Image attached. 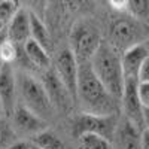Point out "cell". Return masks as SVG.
<instances>
[{"mask_svg":"<svg viewBox=\"0 0 149 149\" xmlns=\"http://www.w3.org/2000/svg\"><path fill=\"white\" fill-rule=\"evenodd\" d=\"M118 124V115H90L82 112L73 121V136L76 139L81 134H97L112 143L115 139Z\"/></svg>","mask_w":149,"mask_h":149,"instance_id":"4","label":"cell"},{"mask_svg":"<svg viewBox=\"0 0 149 149\" xmlns=\"http://www.w3.org/2000/svg\"><path fill=\"white\" fill-rule=\"evenodd\" d=\"M127 10L131 14L133 19H146L148 18V2L146 0L127 2Z\"/></svg>","mask_w":149,"mask_h":149,"instance_id":"21","label":"cell"},{"mask_svg":"<svg viewBox=\"0 0 149 149\" xmlns=\"http://www.w3.org/2000/svg\"><path fill=\"white\" fill-rule=\"evenodd\" d=\"M90 66L113 100L119 102L124 90V74L121 67V54L109 42L102 40L100 46L90 60Z\"/></svg>","mask_w":149,"mask_h":149,"instance_id":"2","label":"cell"},{"mask_svg":"<svg viewBox=\"0 0 149 149\" xmlns=\"http://www.w3.org/2000/svg\"><path fill=\"white\" fill-rule=\"evenodd\" d=\"M5 30H6V26H3V24L0 22V33H3Z\"/></svg>","mask_w":149,"mask_h":149,"instance_id":"25","label":"cell"},{"mask_svg":"<svg viewBox=\"0 0 149 149\" xmlns=\"http://www.w3.org/2000/svg\"><path fill=\"white\" fill-rule=\"evenodd\" d=\"M40 82H42L43 88L49 97V102L54 106L55 112H67V109L73 104V102H72L69 93L66 91V88L63 86V84L60 82L54 69L43 72Z\"/></svg>","mask_w":149,"mask_h":149,"instance_id":"10","label":"cell"},{"mask_svg":"<svg viewBox=\"0 0 149 149\" xmlns=\"http://www.w3.org/2000/svg\"><path fill=\"white\" fill-rule=\"evenodd\" d=\"M148 54H149V49H148L146 40L128 48L127 51H124L121 54V67H122L124 79L137 81V72L145 61H148L149 58Z\"/></svg>","mask_w":149,"mask_h":149,"instance_id":"12","label":"cell"},{"mask_svg":"<svg viewBox=\"0 0 149 149\" xmlns=\"http://www.w3.org/2000/svg\"><path fill=\"white\" fill-rule=\"evenodd\" d=\"M8 39L18 46H22L30 39V10L19 8L6 26Z\"/></svg>","mask_w":149,"mask_h":149,"instance_id":"13","label":"cell"},{"mask_svg":"<svg viewBox=\"0 0 149 149\" xmlns=\"http://www.w3.org/2000/svg\"><path fill=\"white\" fill-rule=\"evenodd\" d=\"M18 9L19 6L14 0H0V22L3 26H8L9 21L18 12Z\"/></svg>","mask_w":149,"mask_h":149,"instance_id":"20","label":"cell"},{"mask_svg":"<svg viewBox=\"0 0 149 149\" xmlns=\"http://www.w3.org/2000/svg\"><path fill=\"white\" fill-rule=\"evenodd\" d=\"M102 43L100 33L90 22H79L70 33V52L78 63L90 61Z\"/></svg>","mask_w":149,"mask_h":149,"instance_id":"5","label":"cell"},{"mask_svg":"<svg viewBox=\"0 0 149 149\" xmlns=\"http://www.w3.org/2000/svg\"><path fill=\"white\" fill-rule=\"evenodd\" d=\"M29 142L31 146L39 148V149H66V145L61 140V137L55 131L49 130V128L37 133Z\"/></svg>","mask_w":149,"mask_h":149,"instance_id":"16","label":"cell"},{"mask_svg":"<svg viewBox=\"0 0 149 149\" xmlns=\"http://www.w3.org/2000/svg\"><path fill=\"white\" fill-rule=\"evenodd\" d=\"M8 149H31L29 140H17L15 143H12Z\"/></svg>","mask_w":149,"mask_h":149,"instance_id":"23","label":"cell"},{"mask_svg":"<svg viewBox=\"0 0 149 149\" xmlns=\"http://www.w3.org/2000/svg\"><path fill=\"white\" fill-rule=\"evenodd\" d=\"M54 72L69 93L73 103H76V86H78V61L70 52V49H61L55 58Z\"/></svg>","mask_w":149,"mask_h":149,"instance_id":"9","label":"cell"},{"mask_svg":"<svg viewBox=\"0 0 149 149\" xmlns=\"http://www.w3.org/2000/svg\"><path fill=\"white\" fill-rule=\"evenodd\" d=\"M0 118H5V113H3V107H2V103H0Z\"/></svg>","mask_w":149,"mask_h":149,"instance_id":"24","label":"cell"},{"mask_svg":"<svg viewBox=\"0 0 149 149\" xmlns=\"http://www.w3.org/2000/svg\"><path fill=\"white\" fill-rule=\"evenodd\" d=\"M140 27L133 18H121L116 19L110 27V39L109 43L113 46L119 54L127 51L128 48L143 42L140 39Z\"/></svg>","mask_w":149,"mask_h":149,"instance_id":"7","label":"cell"},{"mask_svg":"<svg viewBox=\"0 0 149 149\" xmlns=\"http://www.w3.org/2000/svg\"><path fill=\"white\" fill-rule=\"evenodd\" d=\"M14 66L0 67V103L3 107L5 118L9 119L18 100H17V78Z\"/></svg>","mask_w":149,"mask_h":149,"instance_id":"11","label":"cell"},{"mask_svg":"<svg viewBox=\"0 0 149 149\" xmlns=\"http://www.w3.org/2000/svg\"><path fill=\"white\" fill-rule=\"evenodd\" d=\"M122 110L125 113V119L130 121L139 130H146L148 124V109H145L137 95V81L124 79V90L121 95Z\"/></svg>","mask_w":149,"mask_h":149,"instance_id":"6","label":"cell"},{"mask_svg":"<svg viewBox=\"0 0 149 149\" xmlns=\"http://www.w3.org/2000/svg\"><path fill=\"white\" fill-rule=\"evenodd\" d=\"M21 48H22V52L26 55L27 61L31 64L33 69L42 70V72H46L51 69V57H49L48 51L42 45L29 39Z\"/></svg>","mask_w":149,"mask_h":149,"instance_id":"14","label":"cell"},{"mask_svg":"<svg viewBox=\"0 0 149 149\" xmlns=\"http://www.w3.org/2000/svg\"><path fill=\"white\" fill-rule=\"evenodd\" d=\"M76 103L84 113L90 115H116V100L110 97L102 82L94 74L90 61L78 63Z\"/></svg>","mask_w":149,"mask_h":149,"instance_id":"1","label":"cell"},{"mask_svg":"<svg viewBox=\"0 0 149 149\" xmlns=\"http://www.w3.org/2000/svg\"><path fill=\"white\" fill-rule=\"evenodd\" d=\"M137 95L142 106L148 109L149 107V82H143V84L137 82Z\"/></svg>","mask_w":149,"mask_h":149,"instance_id":"22","label":"cell"},{"mask_svg":"<svg viewBox=\"0 0 149 149\" xmlns=\"http://www.w3.org/2000/svg\"><path fill=\"white\" fill-rule=\"evenodd\" d=\"M17 140H18V137L10 127L9 119L8 118H0V149H8Z\"/></svg>","mask_w":149,"mask_h":149,"instance_id":"19","label":"cell"},{"mask_svg":"<svg viewBox=\"0 0 149 149\" xmlns=\"http://www.w3.org/2000/svg\"><path fill=\"white\" fill-rule=\"evenodd\" d=\"M29 143H30V142H29ZM30 146H31V145H30ZM31 149H39V148H34V146H31Z\"/></svg>","mask_w":149,"mask_h":149,"instance_id":"26","label":"cell"},{"mask_svg":"<svg viewBox=\"0 0 149 149\" xmlns=\"http://www.w3.org/2000/svg\"><path fill=\"white\" fill-rule=\"evenodd\" d=\"M76 142L78 149H112V143L97 134H81Z\"/></svg>","mask_w":149,"mask_h":149,"instance_id":"18","label":"cell"},{"mask_svg":"<svg viewBox=\"0 0 149 149\" xmlns=\"http://www.w3.org/2000/svg\"><path fill=\"white\" fill-rule=\"evenodd\" d=\"M17 78V100L19 104L31 110L34 115L48 122L55 113L54 106L49 102V97L39 79H36L29 72L15 73Z\"/></svg>","mask_w":149,"mask_h":149,"instance_id":"3","label":"cell"},{"mask_svg":"<svg viewBox=\"0 0 149 149\" xmlns=\"http://www.w3.org/2000/svg\"><path fill=\"white\" fill-rule=\"evenodd\" d=\"M30 39L42 45L45 49L49 46V33L45 24L36 17L33 12H30Z\"/></svg>","mask_w":149,"mask_h":149,"instance_id":"17","label":"cell"},{"mask_svg":"<svg viewBox=\"0 0 149 149\" xmlns=\"http://www.w3.org/2000/svg\"><path fill=\"white\" fill-rule=\"evenodd\" d=\"M10 127L17 134V137H33L37 133L48 128V122L34 115L31 110L17 103L12 115L9 116Z\"/></svg>","mask_w":149,"mask_h":149,"instance_id":"8","label":"cell"},{"mask_svg":"<svg viewBox=\"0 0 149 149\" xmlns=\"http://www.w3.org/2000/svg\"><path fill=\"white\" fill-rule=\"evenodd\" d=\"M142 131L143 130H139L130 121L124 119L122 122L119 121V124H118L115 139L121 149H142V146H140Z\"/></svg>","mask_w":149,"mask_h":149,"instance_id":"15","label":"cell"}]
</instances>
